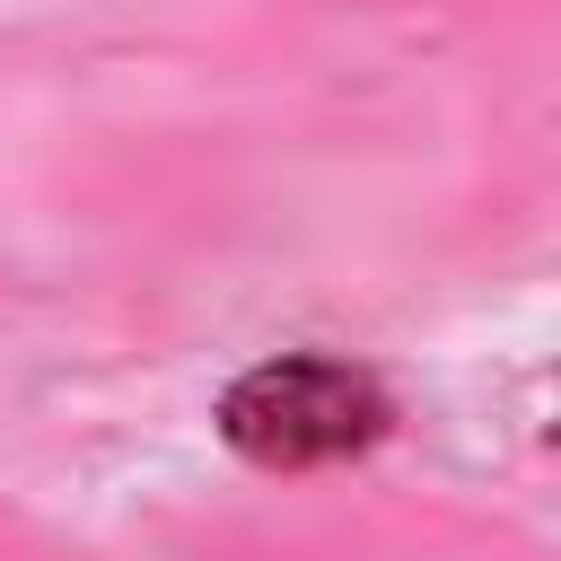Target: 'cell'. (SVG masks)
<instances>
[{
    "instance_id": "cell-1",
    "label": "cell",
    "mask_w": 561,
    "mask_h": 561,
    "mask_svg": "<svg viewBox=\"0 0 561 561\" xmlns=\"http://www.w3.org/2000/svg\"><path fill=\"white\" fill-rule=\"evenodd\" d=\"M219 438L254 465H333L386 438V386L351 359H263L219 394Z\"/></svg>"
}]
</instances>
